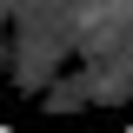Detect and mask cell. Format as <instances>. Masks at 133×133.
I'll use <instances>...</instances> for the list:
<instances>
[{
    "mask_svg": "<svg viewBox=\"0 0 133 133\" xmlns=\"http://www.w3.org/2000/svg\"><path fill=\"white\" fill-rule=\"evenodd\" d=\"M0 133H20V127H14V120H0Z\"/></svg>",
    "mask_w": 133,
    "mask_h": 133,
    "instance_id": "obj_1",
    "label": "cell"
}]
</instances>
